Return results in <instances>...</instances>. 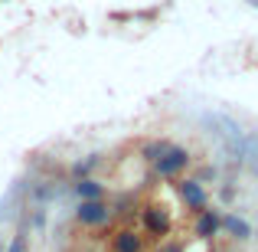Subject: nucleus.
I'll use <instances>...</instances> for the list:
<instances>
[{"mask_svg":"<svg viewBox=\"0 0 258 252\" xmlns=\"http://www.w3.org/2000/svg\"><path fill=\"white\" fill-rule=\"evenodd\" d=\"M189 167H193V154H189L183 144H170L151 164V170H154V177H157V180H180V177H186Z\"/></svg>","mask_w":258,"mask_h":252,"instance_id":"1","label":"nucleus"},{"mask_svg":"<svg viewBox=\"0 0 258 252\" xmlns=\"http://www.w3.org/2000/svg\"><path fill=\"white\" fill-rule=\"evenodd\" d=\"M138 216H141V226H144V233L151 236V239L164 242L167 236L173 233V216H170V210L157 207V203H144V207H138Z\"/></svg>","mask_w":258,"mask_h":252,"instance_id":"2","label":"nucleus"},{"mask_svg":"<svg viewBox=\"0 0 258 252\" xmlns=\"http://www.w3.org/2000/svg\"><path fill=\"white\" fill-rule=\"evenodd\" d=\"M114 220V207L105 200H79L76 207V223L85 229H105Z\"/></svg>","mask_w":258,"mask_h":252,"instance_id":"3","label":"nucleus"},{"mask_svg":"<svg viewBox=\"0 0 258 252\" xmlns=\"http://www.w3.org/2000/svg\"><path fill=\"white\" fill-rule=\"evenodd\" d=\"M176 183V196H180V203L186 207V213H200V210H206L209 207V190H206V183H200L196 177H180V180H173Z\"/></svg>","mask_w":258,"mask_h":252,"instance_id":"4","label":"nucleus"},{"mask_svg":"<svg viewBox=\"0 0 258 252\" xmlns=\"http://www.w3.org/2000/svg\"><path fill=\"white\" fill-rule=\"evenodd\" d=\"M219 233H222V213H219V210L206 207V210H200V213L193 216V236H196V239L213 242Z\"/></svg>","mask_w":258,"mask_h":252,"instance_id":"5","label":"nucleus"},{"mask_svg":"<svg viewBox=\"0 0 258 252\" xmlns=\"http://www.w3.org/2000/svg\"><path fill=\"white\" fill-rule=\"evenodd\" d=\"M222 233L232 242H248L252 239V223L239 213H222Z\"/></svg>","mask_w":258,"mask_h":252,"instance_id":"6","label":"nucleus"},{"mask_svg":"<svg viewBox=\"0 0 258 252\" xmlns=\"http://www.w3.org/2000/svg\"><path fill=\"white\" fill-rule=\"evenodd\" d=\"M111 252H144V236L131 226H121L111 236Z\"/></svg>","mask_w":258,"mask_h":252,"instance_id":"7","label":"nucleus"},{"mask_svg":"<svg viewBox=\"0 0 258 252\" xmlns=\"http://www.w3.org/2000/svg\"><path fill=\"white\" fill-rule=\"evenodd\" d=\"M72 193L79 200H105V183L95 177H82V180H72Z\"/></svg>","mask_w":258,"mask_h":252,"instance_id":"8","label":"nucleus"},{"mask_svg":"<svg viewBox=\"0 0 258 252\" xmlns=\"http://www.w3.org/2000/svg\"><path fill=\"white\" fill-rule=\"evenodd\" d=\"M170 144H173V141H167V138H157V141H147V144L141 147V158H144L147 164H154V161H157V158H160V154H164V151H167V147H170Z\"/></svg>","mask_w":258,"mask_h":252,"instance_id":"9","label":"nucleus"},{"mask_svg":"<svg viewBox=\"0 0 258 252\" xmlns=\"http://www.w3.org/2000/svg\"><path fill=\"white\" fill-rule=\"evenodd\" d=\"M101 164V154H88L85 161H76V164H72V177H76V180H82V177H92V170Z\"/></svg>","mask_w":258,"mask_h":252,"instance_id":"10","label":"nucleus"},{"mask_svg":"<svg viewBox=\"0 0 258 252\" xmlns=\"http://www.w3.org/2000/svg\"><path fill=\"white\" fill-rule=\"evenodd\" d=\"M4 252H30V239H26V233H23V229H20V233L13 236V239H10V246H7Z\"/></svg>","mask_w":258,"mask_h":252,"instance_id":"11","label":"nucleus"},{"mask_svg":"<svg viewBox=\"0 0 258 252\" xmlns=\"http://www.w3.org/2000/svg\"><path fill=\"white\" fill-rule=\"evenodd\" d=\"M216 174H219V170H216V167H209V164H206V167H203V170H200V174H196V180H200V183H209V180H216Z\"/></svg>","mask_w":258,"mask_h":252,"instance_id":"12","label":"nucleus"},{"mask_svg":"<svg viewBox=\"0 0 258 252\" xmlns=\"http://www.w3.org/2000/svg\"><path fill=\"white\" fill-rule=\"evenodd\" d=\"M157 252H186V246H183V242H170V239H164Z\"/></svg>","mask_w":258,"mask_h":252,"instance_id":"13","label":"nucleus"},{"mask_svg":"<svg viewBox=\"0 0 258 252\" xmlns=\"http://www.w3.org/2000/svg\"><path fill=\"white\" fill-rule=\"evenodd\" d=\"M219 196H222L226 203H232V200H235V187H232V183H222V187H219Z\"/></svg>","mask_w":258,"mask_h":252,"instance_id":"14","label":"nucleus"},{"mask_svg":"<svg viewBox=\"0 0 258 252\" xmlns=\"http://www.w3.org/2000/svg\"><path fill=\"white\" fill-rule=\"evenodd\" d=\"M0 252H4V242H0Z\"/></svg>","mask_w":258,"mask_h":252,"instance_id":"15","label":"nucleus"}]
</instances>
